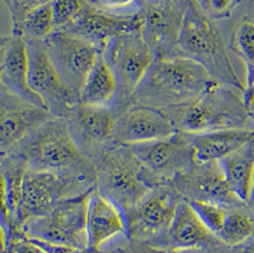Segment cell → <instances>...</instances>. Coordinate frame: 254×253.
<instances>
[{
    "label": "cell",
    "instance_id": "cell-25",
    "mask_svg": "<svg viewBox=\"0 0 254 253\" xmlns=\"http://www.w3.org/2000/svg\"><path fill=\"white\" fill-rule=\"evenodd\" d=\"M230 49L242 59L247 68L243 99L250 111L254 103V24L243 17L231 35Z\"/></svg>",
    "mask_w": 254,
    "mask_h": 253
},
{
    "label": "cell",
    "instance_id": "cell-30",
    "mask_svg": "<svg viewBox=\"0 0 254 253\" xmlns=\"http://www.w3.org/2000/svg\"><path fill=\"white\" fill-rule=\"evenodd\" d=\"M94 7L122 15H132L141 11L145 0H88Z\"/></svg>",
    "mask_w": 254,
    "mask_h": 253
},
{
    "label": "cell",
    "instance_id": "cell-4",
    "mask_svg": "<svg viewBox=\"0 0 254 253\" xmlns=\"http://www.w3.org/2000/svg\"><path fill=\"white\" fill-rule=\"evenodd\" d=\"M103 53L119 83V97L115 106L119 114L131 105L134 93L148 75L156 57L143 34V28L114 37Z\"/></svg>",
    "mask_w": 254,
    "mask_h": 253
},
{
    "label": "cell",
    "instance_id": "cell-22",
    "mask_svg": "<svg viewBox=\"0 0 254 253\" xmlns=\"http://www.w3.org/2000/svg\"><path fill=\"white\" fill-rule=\"evenodd\" d=\"M219 162L234 193L243 203H251L254 190V139Z\"/></svg>",
    "mask_w": 254,
    "mask_h": 253
},
{
    "label": "cell",
    "instance_id": "cell-9",
    "mask_svg": "<svg viewBox=\"0 0 254 253\" xmlns=\"http://www.w3.org/2000/svg\"><path fill=\"white\" fill-rule=\"evenodd\" d=\"M30 85L55 117L67 118L80 98L60 75L43 41L28 40Z\"/></svg>",
    "mask_w": 254,
    "mask_h": 253
},
{
    "label": "cell",
    "instance_id": "cell-19",
    "mask_svg": "<svg viewBox=\"0 0 254 253\" xmlns=\"http://www.w3.org/2000/svg\"><path fill=\"white\" fill-rule=\"evenodd\" d=\"M182 173L190 189V200H204L226 205L245 204L234 193L220 162L196 163Z\"/></svg>",
    "mask_w": 254,
    "mask_h": 253
},
{
    "label": "cell",
    "instance_id": "cell-20",
    "mask_svg": "<svg viewBox=\"0 0 254 253\" xmlns=\"http://www.w3.org/2000/svg\"><path fill=\"white\" fill-rule=\"evenodd\" d=\"M168 231L172 248L176 251L197 252L220 241L189 201L178 203Z\"/></svg>",
    "mask_w": 254,
    "mask_h": 253
},
{
    "label": "cell",
    "instance_id": "cell-35",
    "mask_svg": "<svg viewBox=\"0 0 254 253\" xmlns=\"http://www.w3.org/2000/svg\"><path fill=\"white\" fill-rule=\"evenodd\" d=\"M196 2L205 12H208V14H210L211 0H196Z\"/></svg>",
    "mask_w": 254,
    "mask_h": 253
},
{
    "label": "cell",
    "instance_id": "cell-32",
    "mask_svg": "<svg viewBox=\"0 0 254 253\" xmlns=\"http://www.w3.org/2000/svg\"><path fill=\"white\" fill-rule=\"evenodd\" d=\"M10 253H50L38 242L27 237L24 234V238H20L13 242L9 246Z\"/></svg>",
    "mask_w": 254,
    "mask_h": 253
},
{
    "label": "cell",
    "instance_id": "cell-18",
    "mask_svg": "<svg viewBox=\"0 0 254 253\" xmlns=\"http://www.w3.org/2000/svg\"><path fill=\"white\" fill-rule=\"evenodd\" d=\"M108 164L103 174L105 194L122 207L135 208L150 193V189L142 179L138 164L116 157Z\"/></svg>",
    "mask_w": 254,
    "mask_h": 253
},
{
    "label": "cell",
    "instance_id": "cell-31",
    "mask_svg": "<svg viewBox=\"0 0 254 253\" xmlns=\"http://www.w3.org/2000/svg\"><path fill=\"white\" fill-rule=\"evenodd\" d=\"M243 0H211L210 16L216 20L228 18Z\"/></svg>",
    "mask_w": 254,
    "mask_h": 253
},
{
    "label": "cell",
    "instance_id": "cell-12",
    "mask_svg": "<svg viewBox=\"0 0 254 253\" xmlns=\"http://www.w3.org/2000/svg\"><path fill=\"white\" fill-rule=\"evenodd\" d=\"M129 150L140 166L161 177L183 173L195 162L190 140L181 131L169 138L130 146Z\"/></svg>",
    "mask_w": 254,
    "mask_h": 253
},
{
    "label": "cell",
    "instance_id": "cell-7",
    "mask_svg": "<svg viewBox=\"0 0 254 253\" xmlns=\"http://www.w3.org/2000/svg\"><path fill=\"white\" fill-rule=\"evenodd\" d=\"M89 196L61 203L46 216L27 222L24 234L41 241L88 249L86 223Z\"/></svg>",
    "mask_w": 254,
    "mask_h": 253
},
{
    "label": "cell",
    "instance_id": "cell-3",
    "mask_svg": "<svg viewBox=\"0 0 254 253\" xmlns=\"http://www.w3.org/2000/svg\"><path fill=\"white\" fill-rule=\"evenodd\" d=\"M165 112L173 118L179 131L187 134L243 128L251 118L243 97L219 81L196 100Z\"/></svg>",
    "mask_w": 254,
    "mask_h": 253
},
{
    "label": "cell",
    "instance_id": "cell-23",
    "mask_svg": "<svg viewBox=\"0 0 254 253\" xmlns=\"http://www.w3.org/2000/svg\"><path fill=\"white\" fill-rule=\"evenodd\" d=\"M119 97L116 72L102 52L85 83L80 102L95 107H115Z\"/></svg>",
    "mask_w": 254,
    "mask_h": 253
},
{
    "label": "cell",
    "instance_id": "cell-16",
    "mask_svg": "<svg viewBox=\"0 0 254 253\" xmlns=\"http://www.w3.org/2000/svg\"><path fill=\"white\" fill-rule=\"evenodd\" d=\"M140 28H143L140 12L132 15L116 14L96 8L88 2L75 21L63 30L80 35L104 51L114 37Z\"/></svg>",
    "mask_w": 254,
    "mask_h": 253
},
{
    "label": "cell",
    "instance_id": "cell-6",
    "mask_svg": "<svg viewBox=\"0 0 254 253\" xmlns=\"http://www.w3.org/2000/svg\"><path fill=\"white\" fill-rule=\"evenodd\" d=\"M44 44L63 80L80 98L85 83L103 51L80 35L63 29L57 30Z\"/></svg>",
    "mask_w": 254,
    "mask_h": 253
},
{
    "label": "cell",
    "instance_id": "cell-26",
    "mask_svg": "<svg viewBox=\"0 0 254 253\" xmlns=\"http://www.w3.org/2000/svg\"><path fill=\"white\" fill-rule=\"evenodd\" d=\"M231 205L218 234L222 243L231 247H241L254 237V217L247 208Z\"/></svg>",
    "mask_w": 254,
    "mask_h": 253
},
{
    "label": "cell",
    "instance_id": "cell-24",
    "mask_svg": "<svg viewBox=\"0 0 254 253\" xmlns=\"http://www.w3.org/2000/svg\"><path fill=\"white\" fill-rule=\"evenodd\" d=\"M177 206L171 193L150 191L135 207V218L143 230L157 234L169 230Z\"/></svg>",
    "mask_w": 254,
    "mask_h": 253
},
{
    "label": "cell",
    "instance_id": "cell-33",
    "mask_svg": "<svg viewBox=\"0 0 254 253\" xmlns=\"http://www.w3.org/2000/svg\"><path fill=\"white\" fill-rule=\"evenodd\" d=\"M244 18L254 24V0H249Z\"/></svg>",
    "mask_w": 254,
    "mask_h": 253
},
{
    "label": "cell",
    "instance_id": "cell-5",
    "mask_svg": "<svg viewBox=\"0 0 254 253\" xmlns=\"http://www.w3.org/2000/svg\"><path fill=\"white\" fill-rule=\"evenodd\" d=\"M29 169L58 173L80 161L81 148L66 118L54 117L24 143Z\"/></svg>",
    "mask_w": 254,
    "mask_h": 253
},
{
    "label": "cell",
    "instance_id": "cell-17",
    "mask_svg": "<svg viewBox=\"0 0 254 253\" xmlns=\"http://www.w3.org/2000/svg\"><path fill=\"white\" fill-rule=\"evenodd\" d=\"M87 241L90 252L125 235L127 221L123 208L105 193H90L87 208Z\"/></svg>",
    "mask_w": 254,
    "mask_h": 253
},
{
    "label": "cell",
    "instance_id": "cell-13",
    "mask_svg": "<svg viewBox=\"0 0 254 253\" xmlns=\"http://www.w3.org/2000/svg\"><path fill=\"white\" fill-rule=\"evenodd\" d=\"M64 183L58 173L28 169L20 183L17 217L23 224L51 213L59 205Z\"/></svg>",
    "mask_w": 254,
    "mask_h": 253
},
{
    "label": "cell",
    "instance_id": "cell-21",
    "mask_svg": "<svg viewBox=\"0 0 254 253\" xmlns=\"http://www.w3.org/2000/svg\"><path fill=\"white\" fill-rule=\"evenodd\" d=\"M187 134V133H186ZM196 163L219 162L254 139V130L243 128L217 129L188 134Z\"/></svg>",
    "mask_w": 254,
    "mask_h": 253
},
{
    "label": "cell",
    "instance_id": "cell-15",
    "mask_svg": "<svg viewBox=\"0 0 254 253\" xmlns=\"http://www.w3.org/2000/svg\"><path fill=\"white\" fill-rule=\"evenodd\" d=\"M117 117L115 107H95L79 102L66 119L81 149L92 150L114 140Z\"/></svg>",
    "mask_w": 254,
    "mask_h": 253
},
{
    "label": "cell",
    "instance_id": "cell-1",
    "mask_svg": "<svg viewBox=\"0 0 254 253\" xmlns=\"http://www.w3.org/2000/svg\"><path fill=\"white\" fill-rule=\"evenodd\" d=\"M216 81L190 58H156L131 104L167 111L196 100Z\"/></svg>",
    "mask_w": 254,
    "mask_h": 253
},
{
    "label": "cell",
    "instance_id": "cell-34",
    "mask_svg": "<svg viewBox=\"0 0 254 253\" xmlns=\"http://www.w3.org/2000/svg\"><path fill=\"white\" fill-rule=\"evenodd\" d=\"M241 247L239 253H254V237Z\"/></svg>",
    "mask_w": 254,
    "mask_h": 253
},
{
    "label": "cell",
    "instance_id": "cell-38",
    "mask_svg": "<svg viewBox=\"0 0 254 253\" xmlns=\"http://www.w3.org/2000/svg\"><path fill=\"white\" fill-rule=\"evenodd\" d=\"M251 203L253 204V206L254 207V193H253V197H252V200H251Z\"/></svg>",
    "mask_w": 254,
    "mask_h": 253
},
{
    "label": "cell",
    "instance_id": "cell-10",
    "mask_svg": "<svg viewBox=\"0 0 254 253\" xmlns=\"http://www.w3.org/2000/svg\"><path fill=\"white\" fill-rule=\"evenodd\" d=\"M55 116L42 106L30 102L0 87V147L2 154L22 146Z\"/></svg>",
    "mask_w": 254,
    "mask_h": 253
},
{
    "label": "cell",
    "instance_id": "cell-8",
    "mask_svg": "<svg viewBox=\"0 0 254 253\" xmlns=\"http://www.w3.org/2000/svg\"><path fill=\"white\" fill-rule=\"evenodd\" d=\"M190 0H148L140 13L143 34L156 58L181 56L179 38Z\"/></svg>",
    "mask_w": 254,
    "mask_h": 253
},
{
    "label": "cell",
    "instance_id": "cell-36",
    "mask_svg": "<svg viewBox=\"0 0 254 253\" xmlns=\"http://www.w3.org/2000/svg\"><path fill=\"white\" fill-rule=\"evenodd\" d=\"M192 253V252H185V251H176V250H173L172 252H162V251H159V252H156V253Z\"/></svg>",
    "mask_w": 254,
    "mask_h": 253
},
{
    "label": "cell",
    "instance_id": "cell-11",
    "mask_svg": "<svg viewBox=\"0 0 254 253\" xmlns=\"http://www.w3.org/2000/svg\"><path fill=\"white\" fill-rule=\"evenodd\" d=\"M179 132L167 112L150 106L131 104L118 114L114 141L130 147L169 138Z\"/></svg>",
    "mask_w": 254,
    "mask_h": 253
},
{
    "label": "cell",
    "instance_id": "cell-2",
    "mask_svg": "<svg viewBox=\"0 0 254 253\" xmlns=\"http://www.w3.org/2000/svg\"><path fill=\"white\" fill-rule=\"evenodd\" d=\"M216 21L196 0H190L179 38L180 55L198 62L214 79L244 92L246 85L231 62Z\"/></svg>",
    "mask_w": 254,
    "mask_h": 253
},
{
    "label": "cell",
    "instance_id": "cell-14",
    "mask_svg": "<svg viewBox=\"0 0 254 253\" xmlns=\"http://www.w3.org/2000/svg\"><path fill=\"white\" fill-rule=\"evenodd\" d=\"M0 81L6 91L47 108L30 85L29 43L24 35L11 33L1 38Z\"/></svg>",
    "mask_w": 254,
    "mask_h": 253
},
{
    "label": "cell",
    "instance_id": "cell-27",
    "mask_svg": "<svg viewBox=\"0 0 254 253\" xmlns=\"http://www.w3.org/2000/svg\"><path fill=\"white\" fill-rule=\"evenodd\" d=\"M58 30L52 2L44 4L30 12L23 27L27 40L45 41Z\"/></svg>",
    "mask_w": 254,
    "mask_h": 253
},
{
    "label": "cell",
    "instance_id": "cell-28",
    "mask_svg": "<svg viewBox=\"0 0 254 253\" xmlns=\"http://www.w3.org/2000/svg\"><path fill=\"white\" fill-rule=\"evenodd\" d=\"M10 12L12 31L14 35H23L25 20L35 9L52 2L53 0H2Z\"/></svg>",
    "mask_w": 254,
    "mask_h": 253
},
{
    "label": "cell",
    "instance_id": "cell-37",
    "mask_svg": "<svg viewBox=\"0 0 254 253\" xmlns=\"http://www.w3.org/2000/svg\"><path fill=\"white\" fill-rule=\"evenodd\" d=\"M249 113H250V116H251V118L254 120V103L253 104V106H252L251 110L249 111Z\"/></svg>",
    "mask_w": 254,
    "mask_h": 253
},
{
    "label": "cell",
    "instance_id": "cell-29",
    "mask_svg": "<svg viewBox=\"0 0 254 253\" xmlns=\"http://www.w3.org/2000/svg\"><path fill=\"white\" fill-rule=\"evenodd\" d=\"M52 4L58 29H65L80 15L88 0H53Z\"/></svg>",
    "mask_w": 254,
    "mask_h": 253
}]
</instances>
